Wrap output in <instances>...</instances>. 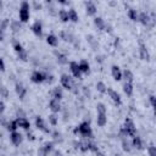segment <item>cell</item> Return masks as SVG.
<instances>
[{"mask_svg": "<svg viewBox=\"0 0 156 156\" xmlns=\"http://www.w3.org/2000/svg\"><path fill=\"white\" fill-rule=\"evenodd\" d=\"M34 123H35V127H37L39 130H41L43 133H46V134L50 133V129H49V127L46 126V123H45V121L43 119V117L37 116L35 119H34Z\"/></svg>", "mask_w": 156, "mask_h": 156, "instance_id": "cell-10", "label": "cell"}, {"mask_svg": "<svg viewBox=\"0 0 156 156\" xmlns=\"http://www.w3.org/2000/svg\"><path fill=\"white\" fill-rule=\"evenodd\" d=\"M46 43H48L50 46L56 48V46L58 45V37L51 33V34H49V35L46 37Z\"/></svg>", "mask_w": 156, "mask_h": 156, "instance_id": "cell-25", "label": "cell"}, {"mask_svg": "<svg viewBox=\"0 0 156 156\" xmlns=\"http://www.w3.org/2000/svg\"><path fill=\"white\" fill-rule=\"evenodd\" d=\"M87 40L89 41V44L94 48V50H96L98 48H99V44H98V41L95 40V38L93 37V35H87Z\"/></svg>", "mask_w": 156, "mask_h": 156, "instance_id": "cell-38", "label": "cell"}, {"mask_svg": "<svg viewBox=\"0 0 156 156\" xmlns=\"http://www.w3.org/2000/svg\"><path fill=\"white\" fill-rule=\"evenodd\" d=\"M52 135H54V139H55L56 141H57V140H60V141H62V138H61V134H60V133H57V132H55V133H54Z\"/></svg>", "mask_w": 156, "mask_h": 156, "instance_id": "cell-46", "label": "cell"}, {"mask_svg": "<svg viewBox=\"0 0 156 156\" xmlns=\"http://www.w3.org/2000/svg\"><path fill=\"white\" fill-rule=\"evenodd\" d=\"M1 6H2V1H0V9H1Z\"/></svg>", "mask_w": 156, "mask_h": 156, "instance_id": "cell-53", "label": "cell"}, {"mask_svg": "<svg viewBox=\"0 0 156 156\" xmlns=\"http://www.w3.org/2000/svg\"><path fill=\"white\" fill-rule=\"evenodd\" d=\"M49 108L51 110L52 113H58L61 111V102L56 99H51L49 101Z\"/></svg>", "mask_w": 156, "mask_h": 156, "instance_id": "cell-20", "label": "cell"}, {"mask_svg": "<svg viewBox=\"0 0 156 156\" xmlns=\"http://www.w3.org/2000/svg\"><path fill=\"white\" fill-rule=\"evenodd\" d=\"M30 29L34 33V35H37L38 38L43 37V23L40 21H34L33 24L30 26Z\"/></svg>", "mask_w": 156, "mask_h": 156, "instance_id": "cell-13", "label": "cell"}, {"mask_svg": "<svg viewBox=\"0 0 156 156\" xmlns=\"http://www.w3.org/2000/svg\"><path fill=\"white\" fill-rule=\"evenodd\" d=\"M138 21H139V22H140L143 26L149 27L150 24H154V22H155V16H154V15H150L149 12L141 11V12H139Z\"/></svg>", "mask_w": 156, "mask_h": 156, "instance_id": "cell-5", "label": "cell"}, {"mask_svg": "<svg viewBox=\"0 0 156 156\" xmlns=\"http://www.w3.org/2000/svg\"><path fill=\"white\" fill-rule=\"evenodd\" d=\"M113 156H122V155H119V154H115Z\"/></svg>", "mask_w": 156, "mask_h": 156, "instance_id": "cell-52", "label": "cell"}, {"mask_svg": "<svg viewBox=\"0 0 156 156\" xmlns=\"http://www.w3.org/2000/svg\"><path fill=\"white\" fill-rule=\"evenodd\" d=\"M68 66H69V71H71V73H72V76L74 77V78H82V72L79 71V67H78V62L77 61H71L69 63H68Z\"/></svg>", "mask_w": 156, "mask_h": 156, "instance_id": "cell-15", "label": "cell"}, {"mask_svg": "<svg viewBox=\"0 0 156 156\" xmlns=\"http://www.w3.org/2000/svg\"><path fill=\"white\" fill-rule=\"evenodd\" d=\"M95 156H106L104 152H101V151H98V152H95Z\"/></svg>", "mask_w": 156, "mask_h": 156, "instance_id": "cell-51", "label": "cell"}, {"mask_svg": "<svg viewBox=\"0 0 156 156\" xmlns=\"http://www.w3.org/2000/svg\"><path fill=\"white\" fill-rule=\"evenodd\" d=\"M46 76H48L46 72L35 69V71H33L32 74H30V80H32L33 83H35V84H41V83H45Z\"/></svg>", "mask_w": 156, "mask_h": 156, "instance_id": "cell-6", "label": "cell"}, {"mask_svg": "<svg viewBox=\"0 0 156 156\" xmlns=\"http://www.w3.org/2000/svg\"><path fill=\"white\" fill-rule=\"evenodd\" d=\"M48 121H49V123H50L52 127H55V126H57V123H58V116H57L56 113H50V115L48 116Z\"/></svg>", "mask_w": 156, "mask_h": 156, "instance_id": "cell-35", "label": "cell"}, {"mask_svg": "<svg viewBox=\"0 0 156 156\" xmlns=\"http://www.w3.org/2000/svg\"><path fill=\"white\" fill-rule=\"evenodd\" d=\"M122 149H123V151H126V152H130L132 151V144H130V141L128 140V138L127 139H122Z\"/></svg>", "mask_w": 156, "mask_h": 156, "instance_id": "cell-36", "label": "cell"}, {"mask_svg": "<svg viewBox=\"0 0 156 156\" xmlns=\"http://www.w3.org/2000/svg\"><path fill=\"white\" fill-rule=\"evenodd\" d=\"M4 38H5V30L0 28V41H2V40H4Z\"/></svg>", "mask_w": 156, "mask_h": 156, "instance_id": "cell-48", "label": "cell"}, {"mask_svg": "<svg viewBox=\"0 0 156 156\" xmlns=\"http://www.w3.org/2000/svg\"><path fill=\"white\" fill-rule=\"evenodd\" d=\"M0 95L4 96V98H7L9 91H7V88L5 85H0Z\"/></svg>", "mask_w": 156, "mask_h": 156, "instance_id": "cell-41", "label": "cell"}, {"mask_svg": "<svg viewBox=\"0 0 156 156\" xmlns=\"http://www.w3.org/2000/svg\"><path fill=\"white\" fill-rule=\"evenodd\" d=\"M78 67H79V71L82 72V74L90 72V65H89V62H88L87 60L79 61V62H78Z\"/></svg>", "mask_w": 156, "mask_h": 156, "instance_id": "cell-23", "label": "cell"}, {"mask_svg": "<svg viewBox=\"0 0 156 156\" xmlns=\"http://www.w3.org/2000/svg\"><path fill=\"white\" fill-rule=\"evenodd\" d=\"M17 128H18V126H17V123H16V119H11V121L7 122V124H6V129H7L10 133L16 132Z\"/></svg>", "mask_w": 156, "mask_h": 156, "instance_id": "cell-34", "label": "cell"}, {"mask_svg": "<svg viewBox=\"0 0 156 156\" xmlns=\"http://www.w3.org/2000/svg\"><path fill=\"white\" fill-rule=\"evenodd\" d=\"M106 93L108 94V98H110L116 105H118V106L122 105V98H121L119 93H117V91L113 90L112 88H107V91H106Z\"/></svg>", "mask_w": 156, "mask_h": 156, "instance_id": "cell-11", "label": "cell"}, {"mask_svg": "<svg viewBox=\"0 0 156 156\" xmlns=\"http://www.w3.org/2000/svg\"><path fill=\"white\" fill-rule=\"evenodd\" d=\"M96 90H98L100 94H106L107 87H106V84H105L104 82H98V83H96Z\"/></svg>", "mask_w": 156, "mask_h": 156, "instance_id": "cell-37", "label": "cell"}, {"mask_svg": "<svg viewBox=\"0 0 156 156\" xmlns=\"http://www.w3.org/2000/svg\"><path fill=\"white\" fill-rule=\"evenodd\" d=\"M17 57H18V60H21V61H28V52H27V50H24V51H22L21 54H18L17 55Z\"/></svg>", "mask_w": 156, "mask_h": 156, "instance_id": "cell-39", "label": "cell"}, {"mask_svg": "<svg viewBox=\"0 0 156 156\" xmlns=\"http://www.w3.org/2000/svg\"><path fill=\"white\" fill-rule=\"evenodd\" d=\"M149 102H150V105L154 107L155 106V95H149Z\"/></svg>", "mask_w": 156, "mask_h": 156, "instance_id": "cell-45", "label": "cell"}, {"mask_svg": "<svg viewBox=\"0 0 156 156\" xmlns=\"http://www.w3.org/2000/svg\"><path fill=\"white\" fill-rule=\"evenodd\" d=\"M45 82H46V83H49V84H51V83L54 82V76L48 73V76H46V80H45Z\"/></svg>", "mask_w": 156, "mask_h": 156, "instance_id": "cell-44", "label": "cell"}, {"mask_svg": "<svg viewBox=\"0 0 156 156\" xmlns=\"http://www.w3.org/2000/svg\"><path fill=\"white\" fill-rule=\"evenodd\" d=\"M5 61H4V58L0 56V72H4L5 71Z\"/></svg>", "mask_w": 156, "mask_h": 156, "instance_id": "cell-43", "label": "cell"}, {"mask_svg": "<svg viewBox=\"0 0 156 156\" xmlns=\"http://www.w3.org/2000/svg\"><path fill=\"white\" fill-rule=\"evenodd\" d=\"M123 129H124V132H126V134L128 135V136H134V135H136V127H135V123H134V121L132 119V118H129V117H127L126 119H124V123H123V126H121Z\"/></svg>", "mask_w": 156, "mask_h": 156, "instance_id": "cell-4", "label": "cell"}, {"mask_svg": "<svg viewBox=\"0 0 156 156\" xmlns=\"http://www.w3.org/2000/svg\"><path fill=\"white\" fill-rule=\"evenodd\" d=\"M94 26L96 27L98 30H105V28H106V22L104 21L102 17L96 16V17L94 18Z\"/></svg>", "mask_w": 156, "mask_h": 156, "instance_id": "cell-22", "label": "cell"}, {"mask_svg": "<svg viewBox=\"0 0 156 156\" xmlns=\"http://www.w3.org/2000/svg\"><path fill=\"white\" fill-rule=\"evenodd\" d=\"M133 91H134L133 83L124 82V83H123V93H124L127 96H132V95H133Z\"/></svg>", "mask_w": 156, "mask_h": 156, "instance_id": "cell-30", "label": "cell"}, {"mask_svg": "<svg viewBox=\"0 0 156 156\" xmlns=\"http://www.w3.org/2000/svg\"><path fill=\"white\" fill-rule=\"evenodd\" d=\"M74 133H78L80 136H83V138H85V139H91L93 135H94L89 121H83L82 123H79V124L76 127Z\"/></svg>", "mask_w": 156, "mask_h": 156, "instance_id": "cell-2", "label": "cell"}, {"mask_svg": "<svg viewBox=\"0 0 156 156\" xmlns=\"http://www.w3.org/2000/svg\"><path fill=\"white\" fill-rule=\"evenodd\" d=\"M54 145H55V143L54 141H45L40 147H39V150H38V156H49V154L51 152V151H54Z\"/></svg>", "mask_w": 156, "mask_h": 156, "instance_id": "cell-7", "label": "cell"}, {"mask_svg": "<svg viewBox=\"0 0 156 156\" xmlns=\"http://www.w3.org/2000/svg\"><path fill=\"white\" fill-rule=\"evenodd\" d=\"M9 24H10V22H9V20H7V18H5V20H2V21L0 22V28L5 30V29H6L7 27H9Z\"/></svg>", "mask_w": 156, "mask_h": 156, "instance_id": "cell-42", "label": "cell"}, {"mask_svg": "<svg viewBox=\"0 0 156 156\" xmlns=\"http://www.w3.org/2000/svg\"><path fill=\"white\" fill-rule=\"evenodd\" d=\"M60 38L62 40L67 41V43H71V44H73L76 41V37L71 32H67V30H61L60 32Z\"/></svg>", "mask_w": 156, "mask_h": 156, "instance_id": "cell-18", "label": "cell"}, {"mask_svg": "<svg viewBox=\"0 0 156 156\" xmlns=\"http://www.w3.org/2000/svg\"><path fill=\"white\" fill-rule=\"evenodd\" d=\"M130 144H132V147H134V149H136V150H143V149L145 147V146H144V141H143V139H141L139 135L132 136Z\"/></svg>", "mask_w": 156, "mask_h": 156, "instance_id": "cell-16", "label": "cell"}, {"mask_svg": "<svg viewBox=\"0 0 156 156\" xmlns=\"http://www.w3.org/2000/svg\"><path fill=\"white\" fill-rule=\"evenodd\" d=\"M33 6H34V7L37 9V10H38V9H41V4H40V2L38 4L37 1H34V2H33Z\"/></svg>", "mask_w": 156, "mask_h": 156, "instance_id": "cell-49", "label": "cell"}, {"mask_svg": "<svg viewBox=\"0 0 156 156\" xmlns=\"http://www.w3.org/2000/svg\"><path fill=\"white\" fill-rule=\"evenodd\" d=\"M60 83H61L62 88H65V89H67V90H73V88H74L73 78H71V76H68V74H66V73L61 74V77H60Z\"/></svg>", "mask_w": 156, "mask_h": 156, "instance_id": "cell-8", "label": "cell"}, {"mask_svg": "<svg viewBox=\"0 0 156 156\" xmlns=\"http://www.w3.org/2000/svg\"><path fill=\"white\" fill-rule=\"evenodd\" d=\"M54 154H55V156H63V154H62L60 150H55Z\"/></svg>", "mask_w": 156, "mask_h": 156, "instance_id": "cell-50", "label": "cell"}, {"mask_svg": "<svg viewBox=\"0 0 156 156\" xmlns=\"http://www.w3.org/2000/svg\"><path fill=\"white\" fill-rule=\"evenodd\" d=\"M111 76L116 82H119L122 79V71L118 65H112L111 66Z\"/></svg>", "mask_w": 156, "mask_h": 156, "instance_id": "cell-17", "label": "cell"}, {"mask_svg": "<svg viewBox=\"0 0 156 156\" xmlns=\"http://www.w3.org/2000/svg\"><path fill=\"white\" fill-rule=\"evenodd\" d=\"M12 48H13V50L16 51V54H17V55L26 50V49L23 48V45H22L18 40H16V39H13V40H12Z\"/></svg>", "mask_w": 156, "mask_h": 156, "instance_id": "cell-32", "label": "cell"}, {"mask_svg": "<svg viewBox=\"0 0 156 156\" xmlns=\"http://www.w3.org/2000/svg\"><path fill=\"white\" fill-rule=\"evenodd\" d=\"M30 6L28 1H22L20 5V10H18V17H20V22L21 23H26L28 22L29 17H30V11H29Z\"/></svg>", "mask_w": 156, "mask_h": 156, "instance_id": "cell-3", "label": "cell"}, {"mask_svg": "<svg viewBox=\"0 0 156 156\" xmlns=\"http://www.w3.org/2000/svg\"><path fill=\"white\" fill-rule=\"evenodd\" d=\"M10 140L15 146H20L22 144V141H23V135L17 130L12 132V133H10Z\"/></svg>", "mask_w": 156, "mask_h": 156, "instance_id": "cell-14", "label": "cell"}, {"mask_svg": "<svg viewBox=\"0 0 156 156\" xmlns=\"http://www.w3.org/2000/svg\"><path fill=\"white\" fill-rule=\"evenodd\" d=\"M55 56H56V60L60 65H67L68 63V58L65 54H62L60 51H55Z\"/></svg>", "mask_w": 156, "mask_h": 156, "instance_id": "cell-29", "label": "cell"}, {"mask_svg": "<svg viewBox=\"0 0 156 156\" xmlns=\"http://www.w3.org/2000/svg\"><path fill=\"white\" fill-rule=\"evenodd\" d=\"M67 12H68V21H71L73 23H77L79 21V16H78V13H77V11L71 7Z\"/></svg>", "mask_w": 156, "mask_h": 156, "instance_id": "cell-27", "label": "cell"}, {"mask_svg": "<svg viewBox=\"0 0 156 156\" xmlns=\"http://www.w3.org/2000/svg\"><path fill=\"white\" fill-rule=\"evenodd\" d=\"M57 16H58L61 22H68V12H67V10H65V9L58 10L57 11Z\"/></svg>", "mask_w": 156, "mask_h": 156, "instance_id": "cell-33", "label": "cell"}, {"mask_svg": "<svg viewBox=\"0 0 156 156\" xmlns=\"http://www.w3.org/2000/svg\"><path fill=\"white\" fill-rule=\"evenodd\" d=\"M127 15H128V17H129V20H130V21H133V22H136V21H138V17H139V12H138L135 9L130 7V9L128 10Z\"/></svg>", "mask_w": 156, "mask_h": 156, "instance_id": "cell-31", "label": "cell"}, {"mask_svg": "<svg viewBox=\"0 0 156 156\" xmlns=\"http://www.w3.org/2000/svg\"><path fill=\"white\" fill-rule=\"evenodd\" d=\"M4 112H5V102L0 100V115H2Z\"/></svg>", "mask_w": 156, "mask_h": 156, "instance_id": "cell-47", "label": "cell"}, {"mask_svg": "<svg viewBox=\"0 0 156 156\" xmlns=\"http://www.w3.org/2000/svg\"><path fill=\"white\" fill-rule=\"evenodd\" d=\"M16 123L20 128L24 129V130H28L30 128V122L26 118V117H17L16 118Z\"/></svg>", "mask_w": 156, "mask_h": 156, "instance_id": "cell-21", "label": "cell"}, {"mask_svg": "<svg viewBox=\"0 0 156 156\" xmlns=\"http://www.w3.org/2000/svg\"><path fill=\"white\" fill-rule=\"evenodd\" d=\"M147 154H149V156H156V146L151 144L147 147Z\"/></svg>", "mask_w": 156, "mask_h": 156, "instance_id": "cell-40", "label": "cell"}, {"mask_svg": "<svg viewBox=\"0 0 156 156\" xmlns=\"http://www.w3.org/2000/svg\"><path fill=\"white\" fill-rule=\"evenodd\" d=\"M138 51H139V57L143 60V61H150V51H149V49H147V46L144 44V43H139V49H138Z\"/></svg>", "mask_w": 156, "mask_h": 156, "instance_id": "cell-9", "label": "cell"}, {"mask_svg": "<svg viewBox=\"0 0 156 156\" xmlns=\"http://www.w3.org/2000/svg\"><path fill=\"white\" fill-rule=\"evenodd\" d=\"M51 95H52V99H56V100L61 101V99L63 98L62 88H60V87H55V88L51 90Z\"/></svg>", "mask_w": 156, "mask_h": 156, "instance_id": "cell-26", "label": "cell"}, {"mask_svg": "<svg viewBox=\"0 0 156 156\" xmlns=\"http://www.w3.org/2000/svg\"><path fill=\"white\" fill-rule=\"evenodd\" d=\"M122 78L124 79V82H128V83H133L134 80V74L130 69L126 68L124 71H122Z\"/></svg>", "mask_w": 156, "mask_h": 156, "instance_id": "cell-24", "label": "cell"}, {"mask_svg": "<svg viewBox=\"0 0 156 156\" xmlns=\"http://www.w3.org/2000/svg\"><path fill=\"white\" fill-rule=\"evenodd\" d=\"M9 27H10V29H11L13 33H17V32H20V30L22 29V23H21L20 21L13 20V21H11V22H10Z\"/></svg>", "mask_w": 156, "mask_h": 156, "instance_id": "cell-28", "label": "cell"}, {"mask_svg": "<svg viewBox=\"0 0 156 156\" xmlns=\"http://www.w3.org/2000/svg\"><path fill=\"white\" fill-rule=\"evenodd\" d=\"M107 123V107L104 102L96 104V124L99 127H105Z\"/></svg>", "mask_w": 156, "mask_h": 156, "instance_id": "cell-1", "label": "cell"}, {"mask_svg": "<svg viewBox=\"0 0 156 156\" xmlns=\"http://www.w3.org/2000/svg\"><path fill=\"white\" fill-rule=\"evenodd\" d=\"M15 91H16L18 99L20 100H23L26 98V94H27V88L23 85V83L16 82V84H15Z\"/></svg>", "mask_w": 156, "mask_h": 156, "instance_id": "cell-12", "label": "cell"}, {"mask_svg": "<svg viewBox=\"0 0 156 156\" xmlns=\"http://www.w3.org/2000/svg\"><path fill=\"white\" fill-rule=\"evenodd\" d=\"M85 12H87L88 16H95L96 12H98L96 5L93 1H87L85 2Z\"/></svg>", "mask_w": 156, "mask_h": 156, "instance_id": "cell-19", "label": "cell"}]
</instances>
